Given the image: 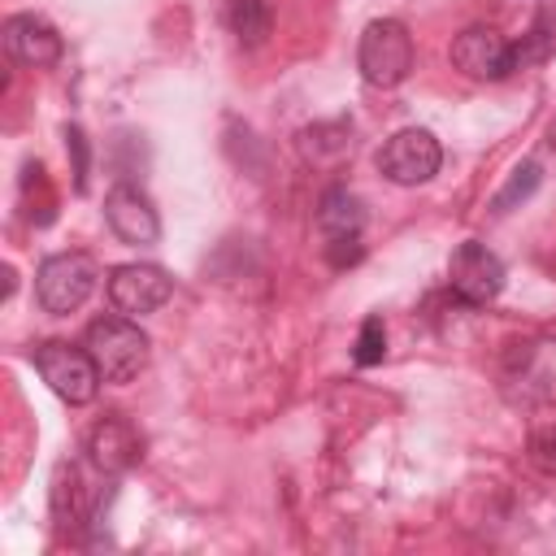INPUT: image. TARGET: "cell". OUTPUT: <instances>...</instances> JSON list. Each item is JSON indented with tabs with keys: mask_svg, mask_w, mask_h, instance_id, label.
<instances>
[{
	"mask_svg": "<svg viewBox=\"0 0 556 556\" xmlns=\"http://www.w3.org/2000/svg\"><path fill=\"white\" fill-rule=\"evenodd\" d=\"M326 261H330V265H352V261H361V235L326 239Z\"/></svg>",
	"mask_w": 556,
	"mask_h": 556,
	"instance_id": "18",
	"label": "cell"
},
{
	"mask_svg": "<svg viewBox=\"0 0 556 556\" xmlns=\"http://www.w3.org/2000/svg\"><path fill=\"white\" fill-rule=\"evenodd\" d=\"M447 287L456 291V300H465L469 308H482L491 304L500 291H504V261L478 243V239H465L452 261H447Z\"/></svg>",
	"mask_w": 556,
	"mask_h": 556,
	"instance_id": "6",
	"label": "cell"
},
{
	"mask_svg": "<svg viewBox=\"0 0 556 556\" xmlns=\"http://www.w3.org/2000/svg\"><path fill=\"white\" fill-rule=\"evenodd\" d=\"M104 222H109V230H113L122 243H130V248H152V243L161 239V217H156L152 200H148L139 187H126V182H117V187L104 195Z\"/></svg>",
	"mask_w": 556,
	"mask_h": 556,
	"instance_id": "8",
	"label": "cell"
},
{
	"mask_svg": "<svg viewBox=\"0 0 556 556\" xmlns=\"http://www.w3.org/2000/svg\"><path fill=\"white\" fill-rule=\"evenodd\" d=\"M83 348L91 352L104 382H130L148 365V334L122 313V317H96L87 326Z\"/></svg>",
	"mask_w": 556,
	"mask_h": 556,
	"instance_id": "1",
	"label": "cell"
},
{
	"mask_svg": "<svg viewBox=\"0 0 556 556\" xmlns=\"http://www.w3.org/2000/svg\"><path fill=\"white\" fill-rule=\"evenodd\" d=\"M452 65L465 70L469 78H508L517 70L513 43L495 35L491 26H469L452 39Z\"/></svg>",
	"mask_w": 556,
	"mask_h": 556,
	"instance_id": "9",
	"label": "cell"
},
{
	"mask_svg": "<svg viewBox=\"0 0 556 556\" xmlns=\"http://www.w3.org/2000/svg\"><path fill=\"white\" fill-rule=\"evenodd\" d=\"M35 369H39V378L65 404H91L96 391H100V382H104L100 369H96V361H91V352L87 348H74V343H61V339L35 348Z\"/></svg>",
	"mask_w": 556,
	"mask_h": 556,
	"instance_id": "4",
	"label": "cell"
},
{
	"mask_svg": "<svg viewBox=\"0 0 556 556\" xmlns=\"http://www.w3.org/2000/svg\"><path fill=\"white\" fill-rule=\"evenodd\" d=\"M91 291H96V261L87 252L48 256L39 265V274H35V300L52 317H65V313L83 308Z\"/></svg>",
	"mask_w": 556,
	"mask_h": 556,
	"instance_id": "3",
	"label": "cell"
},
{
	"mask_svg": "<svg viewBox=\"0 0 556 556\" xmlns=\"http://www.w3.org/2000/svg\"><path fill=\"white\" fill-rule=\"evenodd\" d=\"M539 178H543V169H539V161H521L513 174H508V182L495 191V200H491V213H513L521 200H530L534 191H539Z\"/></svg>",
	"mask_w": 556,
	"mask_h": 556,
	"instance_id": "14",
	"label": "cell"
},
{
	"mask_svg": "<svg viewBox=\"0 0 556 556\" xmlns=\"http://www.w3.org/2000/svg\"><path fill=\"white\" fill-rule=\"evenodd\" d=\"M139 452H143V439H139V430H135V421L122 417V413L100 417V421L91 426V434H87V460H91L100 473H126V469L139 460Z\"/></svg>",
	"mask_w": 556,
	"mask_h": 556,
	"instance_id": "10",
	"label": "cell"
},
{
	"mask_svg": "<svg viewBox=\"0 0 556 556\" xmlns=\"http://www.w3.org/2000/svg\"><path fill=\"white\" fill-rule=\"evenodd\" d=\"M530 460H534V469L556 478V426H547V430H539L530 439Z\"/></svg>",
	"mask_w": 556,
	"mask_h": 556,
	"instance_id": "16",
	"label": "cell"
},
{
	"mask_svg": "<svg viewBox=\"0 0 556 556\" xmlns=\"http://www.w3.org/2000/svg\"><path fill=\"white\" fill-rule=\"evenodd\" d=\"M361 222H365V208L361 200L348 191V187H330L317 204V230L326 239H339V235H361Z\"/></svg>",
	"mask_w": 556,
	"mask_h": 556,
	"instance_id": "12",
	"label": "cell"
},
{
	"mask_svg": "<svg viewBox=\"0 0 556 556\" xmlns=\"http://www.w3.org/2000/svg\"><path fill=\"white\" fill-rule=\"evenodd\" d=\"M65 143L74 152V191H87V139L78 126H65Z\"/></svg>",
	"mask_w": 556,
	"mask_h": 556,
	"instance_id": "17",
	"label": "cell"
},
{
	"mask_svg": "<svg viewBox=\"0 0 556 556\" xmlns=\"http://www.w3.org/2000/svg\"><path fill=\"white\" fill-rule=\"evenodd\" d=\"M4 48L17 65H30V70H48L61 61V35L52 22L35 17V13H13L4 22Z\"/></svg>",
	"mask_w": 556,
	"mask_h": 556,
	"instance_id": "11",
	"label": "cell"
},
{
	"mask_svg": "<svg viewBox=\"0 0 556 556\" xmlns=\"http://www.w3.org/2000/svg\"><path fill=\"white\" fill-rule=\"evenodd\" d=\"M443 165V148L430 130L421 126H404L395 130L382 148H378V169L387 182L395 187H417V182H430Z\"/></svg>",
	"mask_w": 556,
	"mask_h": 556,
	"instance_id": "5",
	"label": "cell"
},
{
	"mask_svg": "<svg viewBox=\"0 0 556 556\" xmlns=\"http://www.w3.org/2000/svg\"><path fill=\"white\" fill-rule=\"evenodd\" d=\"M226 22H230V30L239 35V43H248V48L265 43V39H269V26H274L265 0H230V4H226Z\"/></svg>",
	"mask_w": 556,
	"mask_h": 556,
	"instance_id": "13",
	"label": "cell"
},
{
	"mask_svg": "<svg viewBox=\"0 0 556 556\" xmlns=\"http://www.w3.org/2000/svg\"><path fill=\"white\" fill-rule=\"evenodd\" d=\"M356 65L369 87H400L413 74V35L395 17H374L361 30Z\"/></svg>",
	"mask_w": 556,
	"mask_h": 556,
	"instance_id": "2",
	"label": "cell"
},
{
	"mask_svg": "<svg viewBox=\"0 0 556 556\" xmlns=\"http://www.w3.org/2000/svg\"><path fill=\"white\" fill-rule=\"evenodd\" d=\"M387 356V330H382V317H365L361 321V334H356V352L352 361L356 365H378Z\"/></svg>",
	"mask_w": 556,
	"mask_h": 556,
	"instance_id": "15",
	"label": "cell"
},
{
	"mask_svg": "<svg viewBox=\"0 0 556 556\" xmlns=\"http://www.w3.org/2000/svg\"><path fill=\"white\" fill-rule=\"evenodd\" d=\"M174 295V278L161 269V265H117L109 269V300L117 313L126 317H143V313H156L165 300Z\"/></svg>",
	"mask_w": 556,
	"mask_h": 556,
	"instance_id": "7",
	"label": "cell"
}]
</instances>
